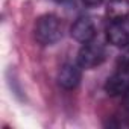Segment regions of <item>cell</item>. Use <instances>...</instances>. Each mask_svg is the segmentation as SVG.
Listing matches in <instances>:
<instances>
[{
	"label": "cell",
	"mask_w": 129,
	"mask_h": 129,
	"mask_svg": "<svg viewBox=\"0 0 129 129\" xmlns=\"http://www.w3.org/2000/svg\"><path fill=\"white\" fill-rule=\"evenodd\" d=\"M34 34H35V40L41 46L55 44L62 35V26H61L59 18L52 14L41 15L35 23Z\"/></svg>",
	"instance_id": "1"
},
{
	"label": "cell",
	"mask_w": 129,
	"mask_h": 129,
	"mask_svg": "<svg viewBox=\"0 0 129 129\" xmlns=\"http://www.w3.org/2000/svg\"><path fill=\"white\" fill-rule=\"evenodd\" d=\"M106 58V49L105 44L100 41H88L84 44V47L79 50L78 55V64L82 69H94L105 61Z\"/></svg>",
	"instance_id": "2"
},
{
	"label": "cell",
	"mask_w": 129,
	"mask_h": 129,
	"mask_svg": "<svg viewBox=\"0 0 129 129\" xmlns=\"http://www.w3.org/2000/svg\"><path fill=\"white\" fill-rule=\"evenodd\" d=\"M106 40L117 47L129 46V17L117 21H111L106 29Z\"/></svg>",
	"instance_id": "3"
},
{
	"label": "cell",
	"mask_w": 129,
	"mask_h": 129,
	"mask_svg": "<svg viewBox=\"0 0 129 129\" xmlns=\"http://www.w3.org/2000/svg\"><path fill=\"white\" fill-rule=\"evenodd\" d=\"M97 30H96V23L91 17H79L73 26H72V37L79 41V43H88L91 40H94Z\"/></svg>",
	"instance_id": "4"
},
{
	"label": "cell",
	"mask_w": 129,
	"mask_h": 129,
	"mask_svg": "<svg viewBox=\"0 0 129 129\" xmlns=\"http://www.w3.org/2000/svg\"><path fill=\"white\" fill-rule=\"evenodd\" d=\"M82 67L79 64H64L58 73V84L66 88V90H73L79 85L81 78H82Z\"/></svg>",
	"instance_id": "5"
},
{
	"label": "cell",
	"mask_w": 129,
	"mask_h": 129,
	"mask_svg": "<svg viewBox=\"0 0 129 129\" xmlns=\"http://www.w3.org/2000/svg\"><path fill=\"white\" fill-rule=\"evenodd\" d=\"M106 15L111 21L129 17V0H109L106 6Z\"/></svg>",
	"instance_id": "6"
},
{
	"label": "cell",
	"mask_w": 129,
	"mask_h": 129,
	"mask_svg": "<svg viewBox=\"0 0 129 129\" xmlns=\"http://www.w3.org/2000/svg\"><path fill=\"white\" fill-rule=\"evenodd\" d=\"M123 100H124V106H126V109L129 111V88L123 93Z\"/></svg>",
	"instance_id": "7"
},
{
	"label": "cell",
	"mask_w": 129,
	"mask_h": 129,
	"mask_svg": "<svg viewBox=\"0 0 129 129\" xmlns=\"http://www.w3.org/2000/svg\"><path fill=\"white\" fill-rule=\"evenodd\" d=\"M85 5H90V6H96V5H100L103 0H82Z\"/></svg>",
	"instance_id": "8"
},
{
	"label": "cell",
	"mask_w": 129,
	"mask_h": 129,
	"mask_svg": "<svg viewBox=\"0 0 129 129\" xmlns=\"http://www.w3.org/2000/svg\"><path fill=\"white\" fill-rule=\"evenodd\" d=\"M52 2H64V0H52Z\"/></svg>",
	"instance_id": "9"
}]
</instances>
